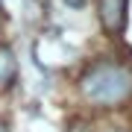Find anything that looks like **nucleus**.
<instances>
[{"label": "nucleus", "mask_w": 132, "mask_h": 132, "mask_svg": "<svg viewBox=\"0 0 132 132\" xmlns=\"http://www.w3.org/2000/svg\"><path fill=\"white\" fill-rule=\"evenodd\" d=\"M0 9H3V0H0Z\"/></svg>", "instance_id": "39448f33"}, {"label": "nucleus", "mask_w": 132, "mask_h": 132, "mask_svg": "<svg viewBox=\"0 0 132 132\" xmlns=\"http://www.w3.org/2000/svg\"><path fill=\"white\" fill-rule=\"evenodd\" d=\"M12 76H15V56H12V50L0 47V85H6Z\"/></svg>", "instance_id": "7ed1b4c3"}, {"label": "nucleus", "mask_w": 132, "mask_h": 132, "mask_svg": "<svg viewBox=\"0 0 132 132\" xmlns=\"http://www.w3.org/2000/svg\"><path fill=\"white\" fill-rule=\"evenodd\" d=\"M82 97L94 106L112 109L120 106L132 97V68L120 65V62H97L79 79Z\"/></svg>", "instance_id": "f257e3e1"}, {"label": "nucleus", "mask_w": 132, "mask_h": 132, "mask_svg": "<svg viewBox=\"0 0 132 132\" xmlns=\"http://www.w3.org/2000/svg\"><path fill=\"white\" fill-rule=\"evenodd\" d=\"M65 6H71V9H82L85 0H65Z\"/></svg>", "instance_id": "20e7f679"}, {"label": "nucleus", "mask_w": 132, "mask_h": 132, "mask_svg": "<svg viewBox=\"0 0 132 132\" xmlns=\"http://www.w3.org/2000/svg\"><path fill=\"white\" fill-rule=\"evenodd\" d=\"M100 21L106 32H120L126 24V0H100Z\"/></svg>", "instance_id": "f03ea898"}]
</instances>
